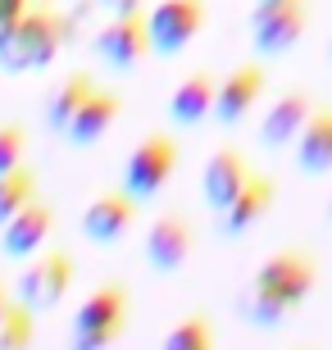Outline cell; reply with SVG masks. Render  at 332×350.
<instances>
[{
    "instance_id": "484cf974",
    "label": "cell",
    "mask_w": 332,
    "mask_h": 350,
    "mask_svg": "<svg viewBox=\"0 0 332 350\" xmlns=\"http://www.w3.org/2000/svg\"><path fill=\"white\" fill-rule=\"evenodd\" d=\"M14 300H10V291H5V282H0V319H5V310H10Z\"/></svg>"
},
{
    "instance_id": "d4e9b609",
    "label": "cell",
    "mask_w": 332,
    "mask_h": 350,
    "mask_svg": "<svg viewBox=\"0 0 332 350\" xmlns=\"http://www.w3.org/2000/svg\"><path fill=\"white\" fill-rule=\"evenodd\" d=\"M110 14H141V0H105Z\"/></svg>"
},
{
    "instance_id": "ba28073f",
    "label": "cell",
    "mask_w": 332,
    "mask_h": 350,
    "mask_svg": "<svg viewBox=\"0 0 332 350\" xmlns=\"http://www.w3.org/2000/svg\"><path fill=\"white\" fill-rule=\"evenodd\" d=\"M96 55H101L110 68H137L151 51V27L141 14H114L110 23L101 27L96 37Z\"/></svg>"
},
{
    "instance_id": "9a60e30c",
    "label": "cell",
    "mask_w": 332,
    "mask_h": 350,
    "mask_svg": "<svg viewBox=\"0 0 332 350\" xmlns=\"http://www.w3.org/2000/svg\"><path fill=\"white\" fill-rule=\"evenodd\" d=\"M118 109H123V100H118V91H110V87H96L87 96V105L73 114V123L64 128V137L73 146H96L105 137V132L114 128V118H118Z\"/></svg>"
},
{
    "instance_id": "603a6c76",
    "label": "cell",
    "mask_w": 332,
    "mask_h": 350,
    "mask_svg": "<svg viewBox=\"0 0 332 350\" xmlns=\"http://www.w3.org/2000/svg\"><path fill=\"white\" fill-rule=\"evenodd\" d=\"M23 150H27V137L18 123H0V173H10L23 164Z\"/></svg>"
},
{
    "instance_id": "d6986e66",
    "label": "cell",
    "mask_w": 332,
    "mask_h": 350,
    "mask_svg": "<svg viewBox=\"0 0 332 350\" xmlns=\"http://www.w3.org/2000/svg\"><path fill=\"white\" fill-rule=\"evenodd\" d=\"M37 187H41V178H37V169H27V164L0 173V228H5L23 205L37 200Z\"/></svg>"
},
{
    "instance_id": "5bb4252c",
    "label": "cell",
    "mask_w": 332,
    "mask_h": 350,
    "mask_svg": "<svg viewBox=\"0 0 332 350\" xmlns=\"http://www.w3.org/2000/svg\"><path fill=\"white\" fill-rule=\"evenodd\" d=\"M309 114H314V105H309L305 91H287V96L273 100L268 114L259 118V146H264V150H287V146H296V137H301V128L309 123Z\"/></svg>"
},
{
    "instance_id": "4fadbf2b",
    "label": "cell",
    "mask_w": 332,
    "mask_h": 350,
    "mask_svg": "<svg viewBox=\"0 0 332 350\" xmlns=\"http://www.w3.org/2000/svg\"><path fill=\"white\" fill-rule=\"evenodd\" d=\"M51 228H55L51 205H46V200H32V205H23L5 228H0V250H5L10 260H32V255L46 246Z\"/></svg>"
},
{
    "instance_id": "7c38bea8",
    "label": "cell",
    "mask_w": 332,
    "mask_h": 350,
    "mask_svg": "<svg viewBox=\"0 0 332 350\" xmlns=\"http://www.w3.org/2000/svg\"><path fill=\"white\" fill-rule=\"evenodd\" d=\"M246 182H251V164H246L242 150H232V146L214 150V155H209V164H205V178H201L205 205L214 209V214H223V209L242 196Z\"/></svg>"
},
{
    "instance_id": "ffe728a7",
    "label": "cell",
    "mask_w": 332,
    "mask_h": 350,
    "mask_svg": "<svg viewBox=\"0 0 332 350\" xmlns=\"http://www.w3.org/2000/svg\"><path fill=\"white\" fill-rule=\"evenodd\" d=\"M91 91H96V78H91V73H73V78H68L64 87L51 96V109H46V118H51V128L60 132V137H64V128L73 123V114L87 105Z\"/></svg>"
},
{
    "instance_id": "e0dca14e",
    "label": "cell",
    "mask_w": 332,
    "mask_h": 350,
    "mask_svg": "<svg viewBox=\"0 0 332 350\" xmlns=\"http://www.w3.org/2000/svg\"><path fill=\"white\" fill-rule=\"evenodd\" d=\"M268 209H273V182H268L264 173H251V182L242 187V196L218 214V219H223V237H246Z\"/></svg>"
},
{
    "instance_id": "cb8c5ba5",
    "label": "cell",
    "mask_w": 332,
    "mask_h": 350,
    "mask_svg": "<svg viewBox=\"0 0 332 350\" xmlns=\"http://www.w3.org/2000/svg\"><path fill=\"white\" fill-rule=\"evenodd\" d=\"M32 10V0H0V46L10 41V32L23 23V14Z\"/></svg>"
},
{
    "instance_id": "2e32d148",
    "label": "cell",
    "mask_w": 332,
    "mask_h": 350,
    "mask_svg": "<svg viewBox=\"0 0 332 350\" xmlns=\"http://www.w3.org/2000/svg\"><path fill=\"white\" fill-rule=\"evenodd\" d=\"M214 100H218V78L214 73H192L168 96V118L178 128H196V123H205V118L214 114Z\"/></svg>"
},
{
    "instance_id": "6da1fadb",
    "label": "cell",
    "mask_w": 332,
    "mask_h": 350,
    "mask_svg": "<svg viewBox=\"0 0 332 350\" xmlns=\"http://www.w3.org/2000/svg\"><path fill=\"white\" fill-rule=\"evenodd\" d=\"M314 291V260L305 250H278L259 264L255 282L246 291L242 314L259 327H278L287 323V314L301 310V300Z\"/></svg>"
},
{
    "instance_id": "44dd1931",
    "label": "cell",
    "mask_w": 332,
    "mask_h": 350,
    "mask_svg": "<svg viewBox=\"0 0 332 350\" xmlns=\"http://www.w3.org/2000/svg\"><path fill=\"white\" fill-rule=\"evenodd\" d=\"M159 350H218L214 346V323L205 314H187V319H178V323L168 327V337Z\"/></svg>"
},
{
    "instance_id": "30bf717a",
    "label": "cell",
    "mask_w": 332,
    "mask_h": 350,
    "mask_svg": "<svg viewBox=\"0 0 332 350\" xmlns=\"http://www.w3.org/2000/svg\"><path fill=\"white\" fill-rule=\"evenodd\" d=\"M137 223V200L128 191H105L82 209V232L96 246H114L128 237V228Z\"/></svg>"
},
{
    "instance_id": "52a82bcc",
    "label": "cell",
    "mask_w": 332,
    "mask_h": 350,
    "mask_svg": "<svg viewBox=\"0 0 332 350\" xmlns=\"http://www.w3.org/2000/svg\"><path fill=\"white\" fill-rule=\"evenodd\" d=\"M205 23V0H159L151 14H146V27H151V51L173 59L196 41Z\"/></svg>"
},
{
    "instance_id": "ac0fdd59",
    "label": "cell",
    "mask_w": 332,
    "mask_h": 350,
    "mask_svg": "<svg viewBox=\"0 0 332 350\" xmlns=\"http://www.w3.org/2000/svg\"><path fill=\"white\" fill-rule=\"evenodd\" d=\"M296 164H301V173L332 169V109H314L309 114V123L296 137Z\"/></svg>"
},
{
    "instance_id": "3957f363",
    "label": "cell",
    "mask_w": 332,
    "mask_h": 350,
    "mask_svg": "<svg viewBox=\"0 0 332 350\" xmlns=\"http://www.w3.org/2000/svg\"><path fill=\"white\" fill-rule=\"evenodd\" d=\"M128 327V291L118 282L96 286L73 314V332H68V350H110Z\"/></svg>"
},
{
    "instance_id": "9c48e42d",
    "label": "cell",
    "mask_w": 332,
    "mask_h": 350,
    "mask_svg": "<svg viewBox=\"0 0 332 350\" xmlns=\"http://www.w3.org/2000/svg\"><path fill=\"white\" fill-rule=\"evenodd\" d=\"M192 246H196V232L182 214H159L146 232V260H151L155 273H178L192 260Z\"/></svg>"
},
{
    "instance_id": "7a4b0ae2",
    "label": "cell",
    "mask_w": 332,
    "mask_h": 350,
    "mask_svg": "<svg viewBox=\"0 0 332 350\" xmlns=\"http://www.w3.org/2000/svg\"><path fill=\"white\" fill-rule=\"evenodd\" d=\"M64 41H68L64 14L46 10V5H32L23 14V23L10 32V41L0 46V68L5 73H37V68L55 64V55L64 51Z\"/></svg>"
},
{
    "instance_id": "8992f818",
    "label": "cell",
    "mask_w": 332,
    "mask_h": 350,
    "mask_svg": "<svg viewBox=\"0 0 332 350\" xmlns=\"http://www.w3.org/2000/svg\"><path fill=\"white\" fill-rule=\"evenodd\" d=\"M305 0H255L251 10V41L259 55H287L305 37Z\"/></svg>"
},
{
    "instance_id": "277c9868",
    "label": "cell",
    "mask_w": 332,
    "mask_h": 350,
    "mask_svg": "<svg viewBox=\"0 0 332 350\" xmlns=\"http://www.w3.org/2000/svg\"><path fill=\"white\" fill-rule=\"evenodd\" d=\"M73 255H68L64 246H55V250H37L32 255V264H27L23 273H18V286H14V296L23 300L27 310H55L60 300L68 296V286H73Z\"/></svg>"
},
{
    "instance_id": "7402d4cb",
    "label": "cell",
    "mask_w": 332,
    "mask_h": 350,
    "mask_svg": "<svg viewBox=\"0 0 332 350\" xmlns=\"http://www.w3.org/2000/svg\"><path fill=\"white\" fill-rule=\"evenodd\" d=\"M32 337H37V310L14 300L0 319V350H32Z\"/></svg>"
},
{
    "instance_id": "8fae6325",
    "label": "cell",
    "mask_w": 332,
    "mask_h": 350,
    "mask_svg": "<svg viewBox=\"0 0 332 350\" xmlns=\"http://www.w3.org/2000/svg\"><path fill=\"white\" fill-rule=\"evenodd\" d=\"M264 96V68L259 64H237L228 78H218V100H214V118L223 128H237L242 118H251V109Z\"/></svg>"
},
{
    "instance_id": "5b68a950",
    "label": "cell",
    "mask_w": 332,
    "mask_h": 350,
    "mask_svg": "<svg viewBox=\"0 0 332 350\" xmlns=\"http://www.w3.org/2000/svg\"><path fill=\"white\" fill-rule=\"evenodd\" d=\"M178 169V142L168 137V132H151V137H141L137 150L128 155V169H123V191L132 200H151V196L164 191V182L173 178Z\"/></svg>"
}]
</instances>
